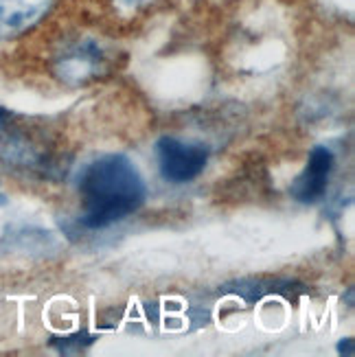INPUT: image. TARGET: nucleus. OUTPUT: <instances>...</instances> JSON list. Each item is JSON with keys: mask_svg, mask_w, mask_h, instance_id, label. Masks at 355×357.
Returning a JSON list of instances; mask_svg holds the SVG:
<instances>
[{"mask_svg": "<svg viewBox=\"0 0 355 357\" xmlns=\"http://www.w3.org/2000/svg\"><path fill=\"white\" fill-rule=\"evenodd\" d=\"M80 226L99 230L132 215L145 199V182L128 156L105 153L90 160L80 176Z\"/></svg>", "mask_w": 355, "mask_h": 357, "instance_id": "1", "label": "nucleus"}, {"mask_svg": "<svg viewBox=\"0 0 355 357\" xmlns=\"http://www.w3.org/2000/svg\"><path fill=\"white\" fill-rule=\"evenodd\" d=\"M53 73L66 86H86L110 66L105 46L90 36H73L61 42L53 53Z\"/></svg>", "mask_w": 355, "mask_h": 357, "instance_id": "2", "label": "nucleus"}, {"mask_svg": "<svg viewBox=\"0 0 355 357\" xmlns=\"http://www.w3.org/2000/svg\"><path fill=\"white\" fill-rule=\"evenodd\" d=\"M156 158L165 180L184 184L195 180L209 162V147L202 143L165 136L156 143Z\"/></svg>", "mask_w": 355, "mask_h": 357, "instance_id": "3", "label": "nucleus"}, {"mask_svg": "<svg viewBox=\"0 0 355 357\" xmlns=\"http://www.w3.org/2000/svg\"><path fill=\"white\" fill-rule=\"evenodd\" d=\"M333 169V153L327 147H314L303 174L292 184V195L301 204H316L325 195Z\"/></svg>", "mask_w": 355, "mask_h": 357, "instance_id": "4", "label": "nucleus"}, {"mask_svg": "<svg viewBox=\"0 0 355 357\" xmlns=\"http://www.w3.org/2000/svg\"><path fill=\"white\" fill-rule=\"evenodd\" d=\"M51 7L53 0H0V40L27 33Z\"/></svg>", "mask_w": 355, "mask_h": 357, "instance_id": "5", "label": "nucleus"}, {"mask_svg": "<svg viewBox=\"0 0 355 357\" xmlns=\"http://www.w3.org/2000/svg\"><path fill=\"white\" fill-rule=\"evenodd\" d=\"M151 3L153 0H107V5L121 15H138L151 7Z\"/></svg>", "mask_w": 355, "mask_h": 357, "instance_id": "6", "label": "nucleus"}, {"mask_svg": "<svg viewBox=\"0 0 355 357\" xmlns=\"http://www.w3.org/2000/svg\"><path fill=\"white\" fill-rule=\"evenodd\" d=\"M92 342H95V337H84V333H80V335H75V337H66V340H59V342H55L57 347H61L59 351H82V349H86V347H90Z\"/></svg>", "mask_w": 355, "mask_h": 357, "instance_id": "7", "label": "nucleus"}, {"mask_svg": "<svg viewBox=\"0 0 355 357\" xmlns=\"http://www.w3.org/2000/svg\"><path fill=\"white\" fill-rule=\"evenodd\" d=\"M7 116H9V114L3 110V107H0V132H3V130H5V126H7Z\"/></svg>", "mask_w": 355, "mask_h": 357, "instance_id": "8", "label": "nucleus"}]
</instances>
